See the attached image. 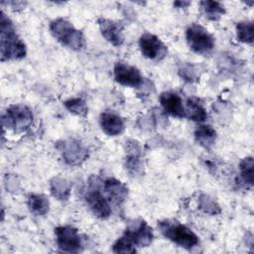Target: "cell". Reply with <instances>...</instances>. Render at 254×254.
<instances>
[{
	"instance_id": "cell-8",
	"label": "cell",
	"mask_w": 254,
	"mask_h": 254,
	"mask_svg": "<svg viewBox=\"0 0 254 254\" xmlns=\"http://www.w3.org/2000/svg\"><path fill=\"white\" fill-rule=\"evenodd\" d=\"M55 235L58 247L64 252L78 253L83 248L78 230L70 225L58 226L55 229Z\"/></svg>"
},
{
	"instance_id": "cell-15",
	"label": "cell",
	"mask_w": 254,
	"mask_h": 254,
	"mask_svg": "<svg viewBox=\"0 0 254 254\" xmlns=\"http://www.w3.org/2000/svg\"><path fill=\"white\" fill-rule=\"evenodd\" d=\"M160 103L166 113L177 118H186L185 104L182 97L175 92L165 91L160 95Z\"/></svg>"
},
{
	"instance_id": "cell-5",
	"label": "cell",
	"mask_w": 254,
	"mask_h": 254,
	"mask_svg": "<svg viewBox=\"0 0 254 254\" xmlns=\"http://www.w3.org/2000/svg\"><path fill=\"white\" fill-rule=\"evenodd\" d=\"M186 41L190 49L200 56H208L215 47L212 35L199 24H190L186 30Z\"/></svg>"
},
{
	"instance_id": "cell-7",
	"label": "cell",
	"mask_w": 254,
	"mask_h": 254,
	"mask_svg": "<svg viewBox=\"0 0 254 254\" xmlns=\"http://www.w3.org/2000/svg\"><path fill=\"white\" fill-rule=\"evenodd\" d=\"M56 149L64 162L69 166H79L88 157L87 148L79 140L67 138L56 143Z\"/></svg>"
},
{
	"instance_id": "cell-2",
	"label": "cell",
	"mask_w": 254,
	"mask_h": 254,
	"mask_svg": "<svg viewBox=\"0 0 254 254\" xmlns=\"http://www.w3.org/2000/svg\"><path fill=\"white\" fill-rule=\"evenodd\" d=\"M50 32L60 44L70 50L81 51L85 47V38L82 32L66 19L57 18L53 20L50 23Z\"/></svg>"
},
{
	"instance_id": "cell-17",
	"label": "cell",
	"mask_w": 254,
	"mask_h": 254,
	"mask_svg": "<svg viewBox=\"0 0 254 254\" xmlns=\"http://www.w3.org/2000/svg\"><path fill=\"white\" fill-rule=\"evenodd\" d=\"M217 138L216 131L210 125L201 124L194 130L195 141L204 149L209 150L215 144Z\"/></svg>"
},
{
	"instance_id": "cell-6",
	"label": "cell",
	"mask_w": 254,
	"mask_h": 254,
	"mask_svg": "<svg viewBox=\"0 0 254 254\" xmlns=\"http://www.w3.org/2000/svg\"><path fill=\"white\" fill-rule=\"evenodd\" d=\"M32 110L24 104L10 105L2 116V125L16 133L25 132L33 122Z\"/></svg>"
},
{
	"instance_id": "cell-3",
	"label": "cell",
	"mask_w": 254,
	"mask_h": 254,
	"mask_svg": "<svg viewBox=\"0 0 254 254\" xmlns=\"http://www.w3.org/2000/svg\"><path fill=\"white\" fill-rule=\"evenodd\" d=\"M162 235L173 243L190 250L198 245V236L188 226L174 219H165L158 222Z\"/></svg>"
},
{
	"instance_id": "cell-10",
	"label": "cell",
	"mask_w": 254,
	"mask_h": 254,
	"mask_svg": "<svg viewBox=\"0 0 254 254\" xmlns=\"http://www.w3.org/2000/svg\"><path fill=\"white\" fill-rule=\"evenodd\" d=\"M139 48L142 55L154 62L162 61L168 54L167 46L154 34L144 33L139 39Z\"/></svg>"
},
{
	"instance_id": "cell-20",
	"label": "cell",
	"mask_w": 254,
	"mask_h": 254,
	"mask_svg": "<svg viewBox=\"0 0 254 254\" xmlns=\"http://www.w3.org/2000/svg\"><path fill=\"white\" fill-rule=\"evenodd\" d=\"M50 190L52 194L59 200H66L71 191V185L65 179L56 177L50 182Z\"/></svg>"
},
{
	"instance_id": "cell-22",
	"label": "cell",
	"mask_w": 254,
	"mask_h": 254,
	"mask_svg": "<svg viewBox=\"0 0 254 254\" xmlns=\"http://www.w3.org/2000/svg\"><path fill=\"white\" fill-rule=\"evenodd\" d=\"M237 41L246 45H252L254 39V26L252 21H242L236 24Z\"/></svg>"
},
{
	"instance_id": "cell-11",
	"label": "cell",
	"mask_w": 254,
	"mask_h": 254,
	"mask_svg": "<svg viewBox=\"0 0 254 254\" xmlns=\"http://www.w3.org/2000/svg\"><path fill=\"white\" fill-rule=\"evenodd\" d=\"M114 79L117 83L127 87L138 88L143 84V75L134 65L127 63L117 62L113 67Z\"/></svg>"
},
{
	"instance_id": "cell-14",
	"label": "cell",
	"mask_w": 254,
	"mask_h": 254,
	"mask_svg": "<svg viewBox=\"0 0 254 254\" xmlns=\"http://www.w3.org/2000/svg\"><path fill=\"white\" fill-rule=\"evenodd\" d=\"M99 125L101 130L108 136H118L125 130V122L117 113L106 110L99 116Z\"/></svg>"
},
{
	"instance_id": "cell-26",
	"label": "cell",
	"mask_w": 254,
	"mask_h": 254,
	"mask_svg": "<svg viewBox=\"0 0 254 254\" xmlns=\"http://www.w3.org/2000/svg\"><path fill=\"white\" fill-rule=\"evenodd\" d=\"M112 251L115 253H135L136 247L124 236H120L112 245Z\"/></svg>"
},
{
	"instance_id": "cell-16",
	"label": "cell",
	"mask_w": 254,
	"mask_h": 254,
	"mask_svg": "<svg viewBox=\"0 0 254 254\" xmlns=\"http://www.w3.org/2000/svg\"><path fill=\"white\" fill-rule=\"evenodd\" d=\"M127 143V157H126V169L127 171L135 176L141 175L143 166H142V161H141V152H140V147L137 142L131 141V142H126Z\"/></svg>"
},
{
	"instance_id": "cell-4",
	"label": "cell",
	"mask_w": 254,
	"mask_h": 254,
	"mask_svg": "<svg viewBox=\"0 0 254 254\" xmlns=\"http://www.w3.org/2000/svg\"><path fill=\"white\" fill-rule=\"evenodd\" d=\"M100 179L92 176L88 181V188L85 190V201L92 213L100 219H106L110 216L112 209L111 203L105 196L100 187Z\"/></svg>"
},
{
	"instance_id": "cell-12",
	"label": "cell",
	"mask_w": 254,
	"mask_h": 254,
	"mask_svg": "<svg viewBox=\"0 0 254 254\" xmlns=\"http://www.w3.org/2000/svg\"><path fill=\"white\" fill-rule=\"evenodd\" d=\"M97 24L102 37L108 43L114 47H121L123 45L125 40L124 28L120 22L101 17L97 20Z\"/></svg>"
},
{
	"instance_id": "cell-23",
	"label": "cell",
	"mask_w": 254,
	"mask_h": 254,
	"mask_svg": "<svg viewBox=\"0 0 254 254\" xmlns=\"http://www.w3.org/2000/svg\"><path fill=\"white\" fill-rule=\"evenodd\" d=\"M253 168L254 162L252 157L244 158L239 164L240 179L245 184V186L252 188L253 186Z\"/></svg>"
},
{
	"instance_id": "cell-19",
	"label": "cell",
	"mask_w": 254,
	"mask_h": 254,
	"mask_svg": "<svg viewBox=\"0 0 254 254\" xmlns=\"http://www.w3.org/2000/svg\"><path fill=\"white\" fill-rule=\"evenodd\" d=\"M185 110L186 118L195 122H203L207 117L205 109L195 98H189L186 101Z\"/></svg>"
},
{
	"instance_id": "cell-21",
	"label": "cell",
	"mask_w": 254,
	"mask_h": 254,
	"mask_svg": "<svg viewBox=\"0 0 254 254\" xmlns=\"http://www.w3.org/2000/svg\"><path fill=\"white\" fill-rule=\"evenodd\" d=\"M28 207L36 215H45L49 212V198L41 193H32L28 196Z\"/></svg>"
},
{
	"instance_id": "cell-27",
	"label": "cell",
	"mask_w": 254,
	"mask_h": 254,
	"mask_svg": "<svg viewBox=\"0 0 254 254\" xmlns=\"http://www.w3.org/2000/svg\"><path fill=\"white\" fill-rule=\"evenodd\" d=\"M180 75L185 78L186 80L189 81H193L196 80L198 77V72H197V67L192 64H185L179 69Z\"/></svg>"
},
{
	"instance_id": "cell-18",
	"label": "cell",
	"mask_w": 254,
	"mask_h": 254,
	"mask_svg": "<svg viewBox=\"0 0 254 254\" xmlns=\"http://www.w3.org/2000/svg\"><path fill=\"white\" fill-rule=\"evenodd\" d=\"M201 14L210 21H217L225 14V8L222 3L217 1H201L199 2Z\"/></svg>"
},
{
	"instance_id": "cell-25",
	"label": "cell",
	"mask_w": 254,
	"mask_h": 254,
	"mask_svg": "<svg viewBox=\"0 0 254 254\" xmlns=\"http://www.w3.org/2000/svg\"><path fill=\"white\" fill-rule=\"evenodd\" d=\"M198 207L201 211L209 215H216L221 212L219 204L209 195L201 193L198 197Z\"/></svg>"
},
{
	"instance_id": "cell-13",
	"label": "cell",
	"mask_w": 254,
	"mask_h": 254,
	"mask_svg": "<svg viewBox=\"0 0 254 254\" xmlns=\"http://www.w3.org/2000/svg\"><path fill=\"white\" fill-rule=\"evenodd\" d=\"M100 187L110 203L120 206L128 196V188L115 178L100 181Z\"/></svg>"
},
{
	"instance_id": "cell-1",
	"label": "cell",
	"mask_w": 254,
	"mask_h": 254,
	"mask_svg": "<svg viewBox=\"0 0 254 254\" xmlns=\"http://www.w3.org/2000/svg\"><path fill=\"white\" fill-rule=\"evenodd\" d=\"M0 31L1 61H16L25 58L27 54L26 45L16 33L12 21L5 15L3 11L1 12L0 18Z\"/></svg>"
},
{
	"instance_id": "cell-24",
	"label": "cell",
	"mask_w": 254,
	"mask_h": 254,
	"mask_svg": "<svg viewBox=\"0 0 254 254\" xmlns=\"http://www.w3.org/2000/svg\"><path fill=\"white\" fill-rule=\"evenodd\" d=\"M64 105L70 113L76 116L84 117L88 112V108L85 101L79 97L69 98L64 102Z\"/></svg>"
},
{
	"instance_id": "cell-28",
	"label": "cell",
	"mask_w": 254,
	"mask_h": 254,
	"mask_svg": "<svg viewBox=\"0 0 254 254\" xmlns=\"http://www.w3.org/2000/svg\"><path fill=\"white\" fill-rule=\"evenodd\" d=\"M190 5V1H177L174 2V7L176 8H188Z\"/></svg>"
},
{
	"instance_id": "cell-9",
	"label": "cell",
	"mask_w": 254,
	"mask_h": 254,
	"mask_svg": "<svg viewBox=\"0 0 254 254\" xmlns=\"http://www.w3.org/2000/svg\"><path fill=\"white\" fill-rule=\"evenodd\" d=\"M123 235L135 247H148L154 239L152 227L143 219L131 222L125 229Z\"/></svg>"
}]
</instances>
